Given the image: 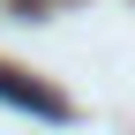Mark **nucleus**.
Listing matches in <instances>:
<instances>
[{"mask_svg": "<svg viewBox=\"0 0 135 135\" xmlns=\"http://www.w3.org/2000/svg\"><path fill=\"white\" fill-rule=\"evenodd\" d=\"M0 98H8L15 113H30V120H75V105H68L53 83H38L30 68H15V60H0Z\"/></svg>", "mask_w": 135, "mask_h": 135, "instance_id": "1", "label": "nucleus"}]
</instances>
